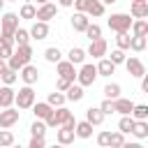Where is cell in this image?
Returning a JSON list of instances; mask_svg holds the SVG:
<instances>
[{
    "mask_svg": "<svg viewBox=\"0 0 148 148\" xmlns=\"http://www.w3.org/2000/svg\"><path fill=\"white\" fill-rule=\"evenodd\" d=\"M30 58H32V46L30 44H18V49L7 58V67H12V69L18 72L23 65L30 62Z\"/></svg>",
    "mask_w": 148,
    "mask_h": 148,
    "instance_id": "1",
    "label": "cell"
},
{
    "mask_svg": "<svg viewBox=\"0 0 148 148\" xmlns=\"http://www.w3.org/2000/svg\"><path fill=\"white\" fill-rule=\"evenodd\" d=\"M0 23H2L0 42H2V44H14V30L18 28V16H16L14 12H7V14L0 18Z\"/></svg>",
    "mask_w": 148,
    "mask_h": 148,
    "instance_id": "2",
    "label": "cell"
},
{
    "mask_svg": "<svg viewBox=\"0 0 148 148\" xmlns=\"http://www.w3.org/2000/svg\"><path fill=\"white\" fill-rule=\"evenodd\" d=\"M74 125H76V118L74 116H69L62 125H60V130H58V134H56V139H58V143H62V146H67V143H72L74 141Z\"/></svg>",
    "mask_w": 148,
    "mask_h": 148,
    "instance_id": "3",
    "label": "cell"
},
{
    "mask_svg": "<svg viewBox=\"0 0 148 148\" xmlns=\"http://www.w3.org/2000/svg\"><path fill=\"white\" fill-rule=\"evenodd\" d=\"M106 23H109V28H111L113 32H130L132 16H130V14H111Z\"/></svg>",
    "mask_w": 148,
    "mask_h": 148,
    "instance_id": "4",
    "label": "cell"
},
{
    "mask_svg": "<svg viewBox=\"0 0 148 148\" xmlns=\"http://www.w3.org/2000/svg\"><path fill=\"white\" fill-rule=\"evenodd\" d=\"M14 102H16L18 109H30L35 104V90H32V86H23L18 92H14Z\"/></svg>",
    "mask_w": 148,
    "mask_h": 148,
    "instance_id": "5",
    "label": "cell"
},
{
    "mask_svg": "<svg viewBox=\"0 0 148 148\" xmlns=\"http://www.w3.org/2000/svg\"><path fill=\"white\" fill-rule=\"evenodd\" d=\"M76 79H79V83L86 88V86H92L95 83V79H97V67L95 65H90V62H81V69L76 72Z\"/></svg>",
    "mask_w": 148,
    "mask_h": 148,
    "instance_id": "6",
    "label": "cell"
},
{
    "mask_svg": "<svg viewBox=\"0 0 148 148\" xmlns=\"http://www.w3.org/2000/svg\"><path fill=\"white\" fill-rule=\"evenodd\" d=\"M69 116H72L69 109H65V106H58V109H56V106H53V113H51L44 123H46V127H60Z\"/></svg>",
    "mask_w": 148,
    "mask_h": 148,
    "instance_id": "7",
    "label": "cell"
},
{
    "mask_svg": "<svg viewBox=\"0 0 148 148\" xmlns=\"http://www.w3.org/2000/svg\"><path fill=\"white\" fill-rule=\"evenodd\" d=\"M125 67H127L130 76H136V79H141V76L146 74V65H143V62H141L139 58H134V56L125 58Z\"/></svg>",
    "mask_w": 148,
    "mask_h": 148,
    "instance_id": "8",
    "label": "cell"
},
{
    "mask_svg": "<svg viewBox=\"0 0 148 148\" xmlns=\"http://www.w3.org/2000/svg\"><path fill=\"white\" fill-rule=\"evenodd\" d=\"M18 123V109H12V106H5V111H0V127H12Z\"/></svg>",
    "mask_w": 148,
    "mask_h": 148,
    "instance_id": "9",
    "label": "cell"
},
{
    "mask_svg": "<svg viewBox=\"0 0 148 148\" xmlns=\"http://www.w3.org/2000/svg\"><path fill=\"white\" fill-rule=\"evenodd\" d=\"M56 12H58V9H56V5L44 2V5H39V7H37L35 18H37V21H46V23H49L51 18H56Z\"/></svg>",
    "mask_w": 148,
    "mask_h": 148,
    "instance_id": "10",
    "label": "cell"
},
{
    "mask_svg": "<svg viewBox=\"0 0 148 148\" xmlns=\"http://www.w3.org/2000/svg\"><path fill=\"white\" fill-rule=\"evenodd\" d=\"M18 72H21V79H23V83H25V86H35V83H37V79H39L37 67H35V65H30V62H28V65H23Z\"/></svg>",
    "mask_w": 148,
    "mask_h": 148,
    "instance_id": "11",
    "label": "cell"
},
{
    "mask_svg": "<svg viewBox=\"0 0 148 148\" xmlns=\"http://www.w3.org/2000/svg\"><path fill=\"white\" fill-rule=\"evenodd\" d=\"M86 56H92V58H102V56H106V42H104L102 37L90 39V46H88Z\"/></svg>",
    "mask_w": 148,
    "mask_h": 148,
    "instance_id": "12",
    "label": "cell"
},
{
    "mask_svg": "<svg viewBox=\"0 0 148 148\" xmlns=\"http://www.w3.org/2000/svg\"><path fill=\"white\" fill-rule=\"evenodd\" d=\"M28 32H30L32 39H46V37H49V23H46V21H35Z\"/></svg>",
    "mask_w": 148,
    "mask_h": 148,
    "instance_id": "13",
    "label": "cell"
},
{
    "mask_svg": "<svg viewBox=\"0 0 148 148\" xmlns=\"http://www.w3.org/2000/svg\"><path fill=\"white\" fill-rule=\"evenodd\" d=\"M56 67H58V74L60 76H65V79H69V81H74L76 79V69H74V62H69V60H58L56 62Z\"/></svg>",
    "mask_w": 148,
    "mask_h": 148,
    "instance_id": "14",
    "label": "cell"
},
{
    "mask_svg": "<svg viewBox=\"0 0 148 148\" xmlns=\"http://www.w3.org/2000/svg\"><path fill=\"white\" fill-rule=\"evenodd\" d=\"M30 109H32L35 118H39V120H46V118L53 113V106H51L49 102H37V104H32Z\"/></svg>",
    "mask_w": 148,
    "mask_h": 148,
    "instance_id": "15",
    "label": "cell"
},
{
    "mask_svg": "<svg viewBox=\"0 0 148 148\" xmlns=\"http://www.w3.org/2000/svg\"><path fill=\"white\" fill-rule=\"evenodd\" d=\"M132 18H146L148 16V0H132Z\"/></svg>",
    "mask_w": 148,
    "mask_h": 148,
    "instance_id": "16",
    "label": "cell"
},
{
    "mask_svg": "<svg viewBox=\"0 0 148 148\" xmlns=\"http://www.w3.org/2000/svg\"><path fill=\"white\" fill-rule=\"evenodd\" d=\"M88 23H90V18H88V14H86V12H76V14L72 16V28H74L76 32H83Z\"/></svg>",
    "mask_w": 148,
    "mask_h": 148,
    "instance_id": "17",
    "label": "cell"
},
{
    "mask_svg": "<svg viewBox=\"0 0 148 148\" xmlns=\"http://www.w3.org/2000/svg\"><path fill=\"white\" fill-rule=\"evenodd\" d=\"M95 67H97V76H111L116 72V65L109 58H104V56L99 58V65H95Z\"/></svg>",
    "mask_w": 148,
    "mask_h": 148,
    "instance_id": "18",
    "label": "cell"
},
{
    "mask_svg": "<svg viewBox=\"0 0 148 148\" xmlns=\"http://www.w3.org/2000/svg\"><path fill=\"white\" fill-rule=\"evenodd\" d=\"M86 120H88L90 125H102V123H104L102 109H99V106H90V109L86 111Z\"/></svg>",
    "mask_w": 148,
    "mask_h": 148,
    "instance_id": "19",
    "label": "cell"
},
{
    "mask_svg": "<svg viewBox=\"0 0 148 148\" xmlns=\"http://www.w3.org/2000/svg\"><path fill=\"white\" fill-rule=\"evenodd\" d=\"M65 92H67L65 97H67L69 102H79V99H83V95H86V92H83V86H81V83H76V86H74V83H69V88H67Z\"/></svg>",
    "mask_w": 148,
    "mask_h": 148,
    "instance_id": "20",
    "label": "cell"
},
{
    "mask_svg": "<svg viewBox=\"0 0 148 148\" xmlns=\"http://www.w3.org/2000/svg\"><path fill=\"white\" fill-rule=\"evenodd\" d=\"M74 134L81 136V139H90V136H92V125H90L88 120H81V123L74 125Z\"/></svg>",
    "mask_w": 148,
    "mask_h": 148,
    "instance_id": "21",
    "label": "cell"
},
{
    "mask_svg": "<svg viewBox=\"0 0 148 148\" xmlns=\"http://www.w3.org/2000/svg\"><path fill=\"white\" fill-rule=\"evenodd\" d=\"M111 102H113V109H116L118 113H130L132 106H134V102H132V99H125V97H116V99H111Z\"/></svg>",
    "mask_w": 148,
    "mask_h": 148,
    "instance_id": "22",
    "label": "cell"
},
{
    "mask_svg": "<svg viewBox=\"0 0 148 148\" xmlns=\"http://www.w3.org/2000/svg\"><path fill=\"white\" fill-rule=\"evenodd\" d=\"M12 104H14V90H12V86H2L0 88V106L5 109Z\"/></svg>",
    "mask_w": 148,
    "mask_h": 148,
    "instance_id": "23",
    "label": "cell"
},
{
    "mask_svg": "<svg viewBox=\"0 0 148 148\" xmlns=\"http://www.w3.org/2000/svg\"><path fill=\"white\" fill-rule=\"evenodd\" d=\"M132 134H134L136 139H148V123H146V120H134Z\"/></svg>",
    "mask_w": 148,
    "mask_h": 148,
    "instance_id": "24",
    "label": "cell"
},
{
    "mask_svg": "<svg viewBox=\"0 0 148 148\" xmlns=\"http://www.w3.org/2000/svg\"><path fill=\"white\" fill-rule=\"evenodd\" d=\"M86 14H88V16H102V14H104V2H102V0H88Z\"/></svg>",
    "mask_w": 148,
    "mask_h": 148,
    "instance_id": "25",
    "label": "cell"
},
{
    "mask_svg": "<svg viewBox=\"0 0 148 148\" xmlns=\"http://www.w3.org/2000/svg\"><path fill=\"white\" fill-rule=\"evenodd\" d=\"M67 60H69V62H74V65H81V62L86 60V51H83V49H79V46L69 49V53H67Z\"/></svg>",
    "mask_w": 148,
    "mask_h": 148,
    "instance_id": "26",
    "label": "cell"
},
{
    "mask_svg": "<svg viewBox=\"0 0 148 148\" xmlns=\"http://www.w3.org/2000/svg\"><path fill=\"white\" fill-rule=\"evenodd\" d=\"M130 116L134 120H148V106L146 104H134L132 111H130Z\"/></svg>",
    "mask_w": 148,
    "mask_h": 148,
    "instance_id": "27",
    "label": "cell"
},
{
    "mask_svg": "<svg viewBox=\"0 0 148 148\" xmlns=\"http://www.w3.org/2000/svg\"><path fill=\"white\" fill-rule=\"evenodd\" d=\"M132 125H134V118H132L130 113H123V118L118 120V130H120L123 134H127V132H132Z\"/></svg>",
    "mask_w": 148,
    "mask_h": 148,
    "instance_id": "28",
    "label": "cell"
},
{
    "mask_svg": "<svg viewBox=\"0 0 148 148\" xmlns=\"http://www.w3.org/2000/svg\"><path fill=\"white\" fill-rule=\"evenodd\" d=\"M0 79L5 81V86H12V83L18 79V72H16V69H12V67H5V69L0 72Z\"/></svg>",
    "mask_w": 148,
    "mask_h": 148,
    "instance_id": "29",
    "label": "cell"
},
{
    "mask_svg": "<svg viewBox=\"0 0 148 148\" xmlns=\"http://www.w3.org/2000/svg\"><path fill=\"white\" fill-rule=\"evenodd\" d=\"M130 28H132V35H143V37L148 35V23H146L143 18L132 21V25H130Z\"/></svg>",
    "mask_w": 148,
    "mask_h": 148,
    "instance_id": "30",
    "label": "cell"
},
{
    "mask_svg": "<svg viewBox=\"0 0 148 148\" xmlns=\"http://www.w3.org/2000/svg\"><path fill=\"white\" fill-rule=\"evenodd\" d=\"M130 49L132 51H143L146 49V37L143 35H132L130 37Z\"/></svg>",
    "mask_w": 148,
    "mask_h": 148,
    "instance_id": "31",
    "label": "cell"
},
{
    "mask_svg": "<svg viewBox=\"0 0 148 148\" xmlns=\"http://www.w3.org/2000/svg\"><path fill=\"white\" fill-rule=\"evenodd\" d=\"M30 42V32L25 28H16L14 30V44H28Z\"/></svg>",
    "mask_w": 148,
    "mask_h": 148,
    "instance_id": "32",
    "label": "cell"
},
{
    "mask_svg": "<svg viewBox=\"0 0 148 148\" xmlns=\"http://www.w3.org/2000/svg\"><path fill=\"white\" fill-rule=\"evenodd\" d=\"M104 97H106V99L120 97V86H118V83H106V86H104Z\"/></svg>",
    "mask_w": 148,
    "mask_h": 148,
    "instance_id": "33",
    "label": "cell"
},
{
    "mask_svg": "<svg viewBox=\"0 0 148 148\" xmlns=\"http://www.w3.org/2000/svg\"><path fill=\"white\" fill-rule=\"evenodd\" d=\"M46 130H49V127H46V123H42L39 118L30 125V134H32V136H44V134H46Z\"/></svg>",
    "mask_w": 148,
    "mask_h": 148,
    "instance_id": "34",
    "label": "cell"
},
{
    "mask_svg": "<svg viewBox=\"0 0 148 148\" xmlns=\"http://www.w3.org/2000/svg\"><path fill=\"white\" fill-rule=\"evenodd\" d=\"M46 102H49L51 106H62V104L67 102V97H65L60 90H56V92H51V95H49V99H46Z\"/></svg>",
    "mask_w": 148,
    "mask_h": 148,
    "instance_id": "35",
    "label": "cell"
},
{
    "mask_svg": "<svg viewBox=\"0 0 148 148\" xmlns=\"http://www.w3.org/2000/svg\"><path fill=\"white\" fill-rule=\"evenodd\" d=\"M35 5L32 2H25L23 7H21V12H18V18H35Z\"/></svg>",
    "mask_w": 148,
    "mask_h": 148,
    "instance_id": "36",
    "label": "cell"
},
{
    "mask_svg": "<svg viewBox=\"0 0 148 148\" xmlns=\"http://www.w3.org/2000/svg\"><path fill=\"white\" fill-rule=\"evenodd\" d=\"M83 32L88 35V39H97V37H102V28H99L97 23H88Z\"/></svg>",
    "mask_w": 148,
    "mask_h": 148,
    "instance_id": "37",
    "label": "cell"
},
{
    "mask_svg": "<svg viewBox=\"0 0 148 148\" xmlns=\"http://www.w3.org/2000/svg\"><path fill=\"white\" fill-rule=\"evenodd\" d=\"M44 58H46V62H58V60L62 58V53H60L56 46H49V49L44 51Z\"/></svg>",
    "mask_w": 148,
    "mask_h": 148,
    "instance_id": "38",
    "label": "cell"
},
{
    "mask_svg": "<svg viewBox=\"0 0 148 148\" xmlns=\"http://www.w3.org/2000/svg\"><path fill=\"white\" fill-rule=\"evenodd\" d=\"M118 37H116V44H118V49H123V51H127L130 49V32H116Z\"/></svg>",
    "mask_w": 148,
    "mask_h": 148,
    "instance_id": "39",
    "label": "cell"
},
{
    "mask_svg": "<svg viewBox=\"0 0 148 148\" xmlns=\"http://www.w3.org/2000/svg\"><path fill=\"white\" fill-rule=\"evenodd\" d=\"M12 143H14V134L7 127H2L0 130V146H12Z\"/></svg>",
    "mask_w": 148,
    "mask_h": 148,
    "instance_id": "40",
    "label": "cell"
},
{
    "mask_svg": "<svg viewBox=\"0 0 148 148\" xmlns=\"http://www.w3.org/2000/svg\"><path fill=\"white\" fill-rule=\"evenodd\" d=\"M125 58H127V56H125V51H123V49H116V51H111V58H109V60H111L113 65H123V62H125Z\"/></svg>",
    "mask_w": 148,
    "mask_h": 148,
    "instance_id": "41",
    "label": "cell"
},
{
    "mask_svg": "<svg viewBox=\"0 0 148 148\" xmlns=\"http://www.w3.org/2000/svg\"><path fill=\"white\" fill-rule=\"evenodd\" d=\"M12 53H14V44H2V42H0V58L7 60Z\"/></svg>",
    "mask_w": 148,
    "mask_h": 148,
    "instance_id": "42",
    "label": "cell"
},
{
    "mask_svg": "<svg viewBox=\"0 0 148 148\" xmlns=\"http://www.w3.org/2000/svg\"><path fill=\"white\" fill-rule=\"evenodd\" d=\"M125 143V134L118 130V132H111V146H123Z\"/></svg>",
    "mask_w": 148,
    "mask_h": 148,
    "instance_id": "43",
    "label": "cell"
},
{
    "mask_svg": "<svg viewBox=\"0 0 148 148\" xmlns=\"http://www.w3.org/2000/svg\"><path fill=\"white\" fill-rule=\"evenodd\" d=\"M99 109H102V113H104V116H109V113H116V109H113V102H111V99H104V102L99 104Z\"/></svg>",
    "mask_w": 148,
    "mask_h": 148,
    "instance_id": "44",
    "label": "cell"
},
{
    "mask_svg": "<svg viewBox=\"0 0 148 148\" xmlns=\"http://www.w3.org/2000/svg\"><path fill=\"white\" fill-rule=\"evenodd\" d=\"M97 143L99 146H111V132H99L97 134Z\"/></svg>",
    "mask_w": 148,
    "mask_h": 148,
    "instance_id": "45",
    "label": "cell"
},
{
    "mask_svg": "<svg viewBox=\"0 0 148 148\" xmlns=\"http://www.w3.org/2000/svg\"><path fill=\"white\" fill-rule=\"evenodd\" d=\"M69 83H74V81H69V79H65V76H60V79H58V83H56V90H60V92H65V90L69 88Z\"/></svg>",
    "mask_w": 148,
    "mask_h": 148,
    "instance_id": "46",
    "label": "cell"
},
{
    "mask_svg": "<svg viewBox=\"0 0 148 148\" xmlns=\"http://www.w3.org/2000/svg\"><path fill=\"white\" fill-rule=\"evenodd\" d=\"M28 146H30V148H44V146H46V141H44V136H32Z\"/></svg>",
    "mask_w": 148,
    "mask_h": 148,
    "instance_id": "47",
    "label": "cell"
},
{
    "mask_svg": "<svg viewBox=\"0 0 148 148\" xmlns=\"http://www.w3.org/2000/svg\"><path fill=\"white\" fill-rule=\"evenodd\" d=\"M72 5H74V9H76V12H86V7H88V0H74Z\"/></svg>",
    "mask_w": 148,
    "mask_h": 148,
    "instance_id": "48",
    "label": "cell"
},
{
    "mask_svg": "<svg viewBox=\"0 0 148 148\" xmlns=\"http://www.w3.org/2000/svg\"><path fill=\"white\" fill-rule=\"evenodd\" d=\"M141 92H148V76H141Z\"/></svg>",
    "mask_w": 148,
    "mask_h": 148,
    "instance_id": "49",
    "label": "cell"
},
{
    "mask_svg": "<svg viewBox=\"0 0 148 148\" xmlns=\"http://www.w3.org/2000/svg\"><path fill=\"white\" fill-rule=\"evenodd\" d=\"M72 2H74V0H58L60 7H72Z\"/></svg>",
    "mask_w": 148,
    "mask_h": 148,
    "instance_id": "50",
    "label": "cell"
},
{
    "mask_svg": "<svg viewBox=\"0 0 148 148\" xmlns=\"http://www.w3.org/2000/svg\"><path fill=\"white\" fill-rule=\"evenodd\" d=\"M5 67H7V60H2V58H0V72H2Z\"/></svg>",
    "mask_w": 148,
    "mask_h": 148,
    "instance_id": "51",
    "label": "cell"
},
{
    "mask_svg": "<svg viewBox=\"0 0 148 148\" xmlns=\"http://www.w3.org/2000/svg\"><path fill=\"white\" fill-rule=\"evenodd\" d=\"M102 2H104V5H113L116 0H102Z\"/></svg>",
    "mask_w": 148,
    "mask_h": 148,
    "instance_id": "52",
    "label": "cell"
},
{
    "mask_svg": "<svg viewBox=\"0 0 148 148\" xmlns=\"http://www.w3.org/2000/svg\"><path fill=\"white\" fill-rule=\"evenodd\" d=\"M5 2H7V0H0V9H2V7H5Z\"/></svg>",
    "mask_w": 148,
    "mask_h": 148,
    "instance_id": "53",
    "label": "cell"
},
{
    "mask_svg": "<svg viewBox=\"0 0 148 148\" xmlns=\"http://www.w3.org/2000/svg\"><path fill=\"white\" fill-rule=\"evenodd\" d=\"M35 2H39V5H44V2H49V0H35Z\"/></svg>",
    "mask_w": 148,
    "mask_h": 148,
    "instance_id": "54",
    "label": "cell"
},
{
    "mask_svg": "<svg viewBox=\"0 0 148 148\" xmlns=\"http://www.w3.org/2000/svg\"><path fill=\"white\" fill-rule=\"evenodd\" d=\"M23 2H35V0H23Z\"/></svg>",
    "mask_w": 148,
    "mask_h": 148,
    "instance_id": "55",
    "label": "cell"
},
{
    "mask_svg": "<svg viewBox=\"0 0 148 148\" xmlns=\"http://www.w3.org/2000/svg\"><path fill=\"white\" fill-rule=\"evenodd\" d=\"M9 2H18V0H9Z\"/></svg>",
    "mask_w": 148,
    "mask_h": 148,
    "instance_id": "56",
    "label": "cell"
}]
</instances>
